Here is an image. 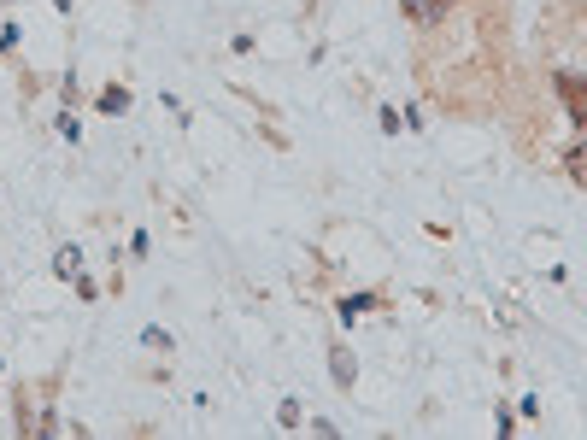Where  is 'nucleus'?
I'll return each mask as SVG.
<instances>
[{
  "label": "nucleus",
  "mask_w": 587,
  "mask_h": 440,
  "mask_svg": "<svg viewBox=\"0 0 587 440\" xmlns=\"http://www.w3.org/2000/svg\"><path fill=\"white\" fill-rule=\"evenodd\" d=\"M370 306H376V294H347V300H341V317L353 323V317H359V311H370Z\"/></svg>",
  "instance_id": "3"
},
{
  "label": "nucleus",
  "mask_w": 587,
  "mask_h": 440,
  "mask_svg": "<svg viewBox=\"0 0 587 440\" xmlns=\"http://www.w3.org/2000/svg\"><path fill=\"white\" fill-rule=\"evenodd\" d=\"M124 106H130L124 88H100V112H124Z\"/></svg>",
  "instance_id": "4"
},
{
  "label": "nucleus",
  "mask_w": 587,
  "mask_h": 440,
  "mask_svg": "<svg viewBox=\"0 0 587 440\" xmlns=\"http://www.w3.org/2000/svg\"><path fill=\"white\" fill-rule=\"evenodd\" d=\"M452 0H406V12L417 18V24H435V18H447Z\"/></svg>",
  "instance_id": "1"
},
{
  "label": "nucleus",
  "mask_w": 587,
  "mask_h": 440,
  "mask_svg": "<svg viewBox=\"0 0 587 440\" xmlns=\"http://www.w3.org/2000/svg\"><path fill=\"white\" fill-rule=\"evenodd\" d=\"M276 417H282V429H294V423H300V399H282V411H276Z\"/></svg>",
  "instance_id": "6"
},
{
  "label": "nucleus",
  "mask_w": 587,
  "mask_h": 440,
  "mask_svg": "<svg viewBox=\"0 0 587 440\" xmlns=\"http://www.w3.org/2000/svg\"><path fill=\"white\" fill-rule=\"evenodd\" d=\"M329 358H335V382H341V388H347V382H353V364H347V352L335 347V352H329Z\"/></svg>",
  "instance_id": "5"
},
{
  "label": "nucleus",
  "mask_w": 587,
  "mask_h": 440,
  "mask_svg": "<svg viewBox=\"0 0 587 440\" xmlns=\"http://www.w3.org/2000/svg\"><path fill=\"white\" fill-rule=\"evenodd\" d=\"M77 264H83L77 247H59V253H53V270H59V276H77Z\"/></svg>",
  "instance_id": "2"
}]
</instances>
